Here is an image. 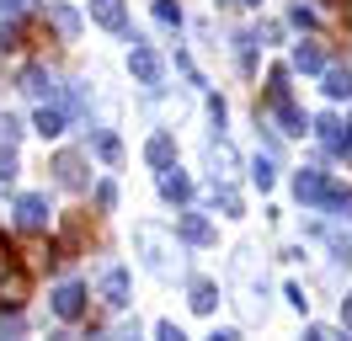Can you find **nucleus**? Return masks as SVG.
Listing matches in <instances>:
<instances>
[{
    "label": "nucleus",
    "mask_w": 352,
    "mask_h": 341,
    "mask_svg": "<svg viewBox=\"0 0 352 341\" xmlns=\"http://www.w3.org/2000/svg\"><path fill=\"white\" fill-rule=\"evenodd\" d=\"M133 245H139V256H144L150 272H171V234L160 230V224H139V230H133Z\"/></svg>",
    "instance_id": "1"
},
{
    "label": "nucleus",
    "mask_w": 352,
    "mask_h": 341,
    "mask_svg": "<svg viewBox=\"0 0 352 341\" xmlns=\"http://www.w3.org/2000/svg\"><path fill=\"white\" fill-rule=\"evenodd\" d=\"M129 69H133V80L144 85V91H160V85H166V64H160V54H155L150 43L144 38H133V54H129Z\"/></svg>",
    "instance_id": "2"
},
{
    "label": "nucleus",
    "mask_w": 352,
    "mask_h": 341,
    "mask_svg": "<svg viewBox=\"0 0 352 341\" xmlns=\"http://www.w3.org/2000/svg\"><path fill=\"white\" fill-rule=\"evenodd\" d=\"M22 294H27V272L16 267V251H11V240L0 234V298H6V304H22Z\"/></svg>",
    "instance_id": "3"
},
{
    "label": "nucleus",
    "mask_w": 352,
    "mask_h": 341,
    "mask_svg": "<svg viewBox=\"0 0 352 341\" xmlns=\"http://www.w3.org/2000/svg\"><path fill=\"white\" fill-rule=\"evenodd\" d=\"M294 197L305 203V208H320L331 197V182H326V170H315V166H305L299 176H294Z\"/></svg>",
    "instance_id": "4"
},
{
    "label": "nucleus",
    "mask_w": 352,
    "mask_h": 341,
    "mask_svg": "<svg viewBox=\"0 0 352 341\" xmlns=\"http://www.w3.org/2000/svg\"><path fill=\"white\" fill-rule=\"evenodd\" d=\"M54 182L59 187H69V192H80V187H91V176H86V160L80 155H54Z\"/></svg>",
    "instance_id": "5"
},
{
    "label": "nucleus",
    "mask_w": 352,
    "mask_h": 341,
    "mask_svg": "<svg viewBox=\"0 0 352 341\" xmlns=\"http://www.w3.org/2000/svg\"><path fill=\"white\" fill-rule=\"evenodd\" d=\"M16 224H22V230H48V197L43 192L16 197Z\"/></svg>",
    "instance_id": "6"
},
{
    "label": "nucleus",
    "mask_w": 352,
    "mask_h": 341,
    "mask_svg": "<svg viewBox=\"0 0 352 341\" xmlns=\"http://www.w3.org/2000/svg\"><path fill=\"white\" fill-rule=\"evenodd\" d=\"M176 234H182V240H187V245H208V240H214V224H208V213H182V219H176Z\"/></svg>",
    "instance_id": "7"
},
{
    "label": "nucleus",
    "mask_w": 352,
    "mask_h": 341,
    "mask_svg": "<svg viewBox=\"0 0 352 341\" xmlns=\"http://www.w3.org/2000/svg\"><path fill=\"white\" fill-rule=\"evenodd\" d=\"M91 21L107 27V32H123V27H129V11H123V0H91Z\"/></svg>",
    "instance_id": "8"
},
{
    "label": "nucleus",
    "mask_w": 352,
    "mask_h": 341,
    "mask_svg": "<svg viewBox=\"0 0 352 341\" xmlns=\"http://www.w3.org/2000/svg\"><path fill=\"white\" fill-rule=\"evenodd\" d=\"M48 21H54V32L65 43L80 38V16H75V6H65V0H48Z\"/></svg>",
    "instance_id": "9"
},
{
    "label": "nucleus",
    "mask_w": 352,
    "mask_h": 341,
    "mask_svg": "<svg viewBox=\"0 0 352 341\" xmlns=\"http://www.w3.org/2000/svg\"><path fill=\"white\" fill-rule=\"evenodd\" d=\"M54 309H59V320H75L86 309V288H80V283H59V288H54Z\"/></svg>",
    "instance_id": "10"
},
{
    "label": "nucleus",
    "mask_w": 352,
    "mask_h": 341,
    "mask_svg": "<svg viewBox=\"0 0 352 341\" xmlns=\"http://www.w3.org/2000/svg\"><path fill=\"white\" fill-rule=\"evenodd\" d=\"M235 166H241V160H235V149L224 144H208V176H214V182H230V176H235Z\"/></svg>",
    "instance_id": "11"
},
{
    "label": "nucleus",
    "mask_w": 352,
    "mask_h": 341,
    "mask_svg": "<svg viewBox=\"0 0 352 341\" xmlns=\"http://www.w3.org/2000/svg\"><path fill=\"white\" fill-rule=\"evenodd\" d=\"M102 298H107L112 309L129 304V272H123V267H107V272H102Z\"/></svg>",
    "instance_id": "12"
},
{
    "label": "nucleus",
    "mask_w": 352,
    "mask_h": 341,
    "mask_svg": "<svg viewBox=\"0 0 352 341\" xmlns=\"http://www.w3.org/2000/svg\"><path fill=\"white\" fill-rule=\"evenodd\" d=\"M187 304H192V309H198V315H214V309H219V283H208V277H192V288H187Z\"/></svg>",
    "instance_id": "13"
},
{
    "label": "nucleus",
    "mask_w": 352,
    "mask_h": 341,
    "mask_svg": "<svg viewBox=\"0 0 352 341\" xmlns=\"http://www.w3.org/2000/svg\"><path fill=\"white\" fill-rule=\"evenodd\" d=\"M27 91V96H54V91H59V85H54V75H48L43 64H27L22 69V80H16Z\"/></svg>",
    "instance_id": "14"
},
{
    "label": "nucleus",
    "mask_w": 352,
    "mask_h": 341,
    "mask_svg": "<svg viewBox=\"0 0 352 341\" xmlns=\"http://www.w3.org/2000/svg\"><path fill=\"white\" fill-rule=\"evenodd\" d=\"M272 112H278V133H309V118L288 102V96H283V102H272Z\"/></svg>",
    "instance_id": "15"
},
{
    "label": "nucleus",
    "mask_w": 352,
    "mask_h": 341,
    "mask_svg": "<svg viewBox=\"0 0 352 341\" xmlns=\"http://www.w3.org/2000/svg\"><path fill=\"white\" fill-rule=\"evenodd\" d=\"M91 149H96V160H102V166H123V144H118V133H107V128H96V133H91Z\"/></svg>",
    "instance_id": "16"
},
{
    "label": "nucleus",
    "mask_w": 352,
    "mask_h": 341,
    "mask_svg": "<svg viewBox=\"0 0 352 341\" xmlns=\"http://www.w3.org/2000/svg\"><path fill=\"white\" fill-rule=\"evenodd\" d=\"M160 197H171V203H187V197H192V182H187V176H182L176 166H166V170H160Z\"/></svg>",
    "instance_id": "17"
},
{
    "label": "nucleus",
    "mask_w": 352,
    "mask_h": 341,
    "mask_svg": "<svg viewBox=\"0 0 352 341\" xmlns=\"http://www.w3.org/2000/svg\"><path fill=\"white\" fill-rule=\"evenodd\" d=\"M144 160H150L155 170H166L176 160V139H171V133H155L150 144H144Z\"/></svg>",
    "instance_id": "18"
},
{
    "label": "nucleus",
    "mask_w": 352,
    "mask_h": 341,
    "mask_svg": "<svg viewBox=\"0 0 352 341\" xmlns=\"http://www.w3.org/2000/svg\"><path fill=\"white\" fill-rule=\"evenodd\" d=\"M32 128H38L43 139H59V133H65V107H38Z\"/></svg>",
    "instance_id": "19"
},
{
    "label": "nucleus",
    "mask_w": 352,
    "mask_h": 341,
    "mask_svg": "<svg viewBox=\"0 0 352 341\" xmlns=\"http://www.w3.org/2000/svg\"><path fill=\"white\" fill-rule=\"evenodd\" d=\"M214 213H224V219H241V192L224 187V182H214Z\"/></svg>",
    "instance_id": "20"
},
{
    "label": "nucleus",
    "mask_w": 352,
    "mask_h": 341,
    "mask_svg": "<svg viewBox=\"0 0 352 341\" xmlns=\"http://www.w3.org/2000/svg\"><path fill=\"white\" fill-rule=\"evenodd\" d=\"M320 43H299V48H294V69H305V75H315V69H320Z\"/></svg>",
    "instance_id": "21"
},
{
    "label": "nucleus",
    "mask_w": 352,
    "mask_h": 341,
    "mask_svg": "<svg viewBox=\"0 0 352 341\" xmlns=\"http://www.w3.org/2000/svg\"><path fill=\"white\" fill-rule=\"evenodd\" d=\"M251 182H256L262 192L278 182V166H272V155H256V160H251Z\"/></svg>",
    "instance_id": "22"
},
{
    "label": "nucleus",
    "mask_w": 352,
    "mask_h": 341,
    "mask_svg": "<svg viewBox=\"0 0 352 341\" xmlns=\"http://www.w3.org/2000/svg\"><path fill=\"white\" fill-rule=\"evenodd\" d=\"M251 48H256V32H235V64H241L245 75L256 69V59H251Z\"/></svg>",
    "instance_id": "23"
},
{
    "label": "nucleus",
    "mask_w": 352,
    "mask_h": 341,
    "mask_svg": "<svg viewBox=\"0 0 352 341\" xmlns=\"http://www.w3.org/2000/svg\"><path fill=\"white\" fill-rule=\"evenodd\" d=\"M326 96H352V69H326Z\"/></svg>",
    "instance_id": "24"
},
{
    "label": "nucleus",
    "mask_w": 352,
    "mask_h": 341,
    "mask_svg": "<svg viewBox=\"0 0 352 341\" xmlns=\"http://www.w3.org/2000/svg\"><path fill=\"white\" fill-rule=\"evenodd\" d=\"M155 21L160 27H182V6L176 0H155Z\"/></svg>",
    "instance_id": "25"
},
{
    "label": "nucleus",
    "mask_w": 352,
    "mask_h": 341,
    "mask_svg": "<svg viewBox=\"0 0 352 341\" xmlns=\"http://www.w3.org/2000/svg\"><path fill=\"white\" fill-rule=\"evenodd\" d=\"M16 170H22V166H16V155L0 144V187H11V182H16Z\"/></svg>",
    "instance_id": "26"
},
{
    "label": "nucleus",
    "mask_w": 352,
    "mask_h": 341,
    "mask_svg": "<svg viewBox=\"0 0 352 341\" xmlns=\"http://www.w3.org/2000/svg\"><path fill=\"white\" fill-rule=\"evenodd\" d=\"M0 336H6V341L22 336V315H0Z\"/></svg>",
    "instance_id": "27"
},
{
    "label": "nucleus",
    "mask_w": 352,
    "mask_h": 341,
    "mask_svg": "<svg viewBox=\"0 0 352 341\" xmlns=\"http://www.w3.org/2000/svg\"><path fill=\"white\" fill-rule=\"evenodd\" d=\"M288 21H294V27H315V11H309V6H288Z\"/></svg>",
    "instance_id": "28"
},
{
    "label": "nucleus",
    "mask_w": 352,
    "mask_h": 341,
    "mask_svg": "<svg viewBox=\"0 0 352 341\" xmlns=\"http://www.w3.org/2000/svg\"><path fill=\"white\" fill-rule=\"evenodd\" d=\"M96 208H118V187H112V182L96 187Z\"/></svg>",
    "instance_id": "29"
},
{
    "label": "nucleus",
    "mask_w": 352,
    "mask_h": 341,
    "mask_svg": "<svg viewBox=\"0 0 352 341\" xmlns=\"http://www.w3.org/2000/svg\"><path fill=\"white\" fill-rule=\"evenodd\" d=\"M155 341H187V336H182V325H171V320H160V325H155Z\"/></svg>",
    "instance_id": "30"
},
{
    "label": "nucleus",
    "mask_w": 352,
    "mask_h": 341,
    "mask_svg": "<svg viewBox=\"0 0 352 341\" xmlns=\"http://www.w3.org/2000/svg\"><path fill=\"white\" fill-rule=\"evenodd\" d=\"M0 11H6V16H27V11H32V0H0Z\"/></svg>",
    "instance_id": "31"
},
{
    "label": "nucleus",
    "mask_w": 352,
    "mask_h": 341,
    "mask_svg": "<svg viewBox=\"0 0 352 341\" xmlns=\"http://www.w3.org/2000/svg\"><path fill=\"white\" fill-rule=\"evenodd\" d=\"M0 128H6V144H16V139H22V133H27V128L16 123V118H6V123H0Z\"/></svg>",
    "instance_id": "32"
},
{
    "label": "nucleus",
    "mask_w": 352,
    "mask_h": 341,
    "mask_svg": "<svg viewBox=\"0 0 352 341\" xmlns=\"http://www.w3.org/2000/svg\"><path fill=\"white\" fill-rule=\"evenodd\" d=\"M305 341H331V331H326V325H309V331H305Z\"/></svg>",
    "instance_id": "33"
},
{
    "label": "nucleus",
    "mask_w": 352,
    "mask_h": 341,
    "mask_svg": "<svg viewBox=\"0 0 352 341\" xmlns=\"http://www.w3.org/2000/svg\"><path fill=\"white\" fill-rule=\"evenodd\" d=\"M342 325H347V331H352V294L342 298Z\"/></svg>",
    "instance_id": "34"
},
{
    "label": "nucleus",
    "mask_w": 352,
    "mask_h": 341,
    "mask_svg": "<svg viewBox=\"0 0 352 341\" xmlns=\"http://www.w3.org/2000/svg\"><path fill=\"white\" fill-rule=\"evenodd\" d=\"M208 341H241V331H214Z\"/></svg>",
    "instance_id": "35"
},
{
    "label": "nucleus",
    "mask_w": 352,
    "mask_h": 341,
    "mask_svg": "<svg viewBox=\"0 0 352 341\" xmlns=\"http://www.w3.org/2000/svg\"><path fill=\"white\" fill-rule=\"evenodd\" d=\"M235 6H241V11H256V6H262V0H235Z\"/></svg>",
    "instance_id": "36"
},
{
    "label": "nucleus",
    "mask_w": 352,
    "mask_h": 341,
    "mask_svg": "<svg viewBox=\"0 0 352 341\" xmlns=\"http://www.w3.org/2000/svg\"><path fill=\"white\" fill-rule=\"evenodd\" d=\"M48 341H75V336H69V331H54V336H48Z\"/></svg>",
    "instance_id": "37"
},
{
    "label": "nucleus",
    "mask_w": 352,
    "mask_h": 341,
    "mask_svg": "<svg viewBox=\"0 0 352 341\" xmlns=\"http://www.w3.org/2000/svg\"><path fill=\"white\" fill-rule=\"evenodd\" d=\"M91 341H112V336H107V331H96V336H91Z\"/></svg>",
    "instance_id": "38"
}]
</instances>
